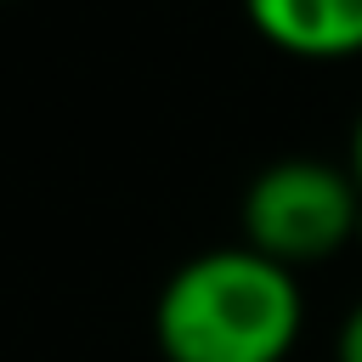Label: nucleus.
<instances>
[{
  "label": "nucleus",
  "instance_id": "nucleus-1",
  "mask_svg": "<svg viewBox=\"0 0 362 362\" xmlns=\"http://www.w3.org/2000/svg\"><path fill=\"white\" fill-rule=\"evenodd\" d=\"M300 328V277L249 243L181 260L153 300V345L164 362H288Z\"/></svg>",
  "mask_w": 362,
  "mask_h": 362
},
{
  "label": "nucleus",
  "instance_id": "nucleus-2",
  "mask_svg": "<svg viewBox=\"0 0 362 362\" xmlns=\"http://www.w3.org/2000/svg\"><path fill=\"white\" fill-rule=\"evenodd\" d=\"M356 232H362V192L345 164L277 158L243 192V243L288 272L339 255Z\"/></svg>",
  "mask_w": 362,
  "mask_h": 362
},
{
  "label": "nucleus",
  "instance_id": "nucleus-3",
  "mask_svg": "<svg viewBox=\"0 0 362 362\" xmlns=\"http://www.w3.org/2000/svg\"><path fill=\"white\" fill-rule=\"evenodd\" d=\"M249 28L300 62H351L362 57V0H255Z\"/></svg>",
  "mask_w": 362,
  "mask_h": 362
},
{
  "label": "nucleus",
  "instance_id": "nucleus-4",
  "mask_svg": "<svg viewBox=\"0 0 362 362\" xmlns=\"http://www.w3.org/2000/svg\"><path fill=\"white\" fill-rule=\"evenodd\" d=\"M334 362H362V300L339 317V334H334Z\"/></svg>",
  "mask_w": 362,
  "mask_h": 362
},
{
  "label": "nucleus",
  "instance_id": "nucleus-5",
  "mask_svg": "<svg viewBox=\"0 0 362 362\" xmlns=\"http://www.w3.org/2000/svg\"><path fill=\"white\" fill-rule=\"evenodd\" d=\"M345 170H351V181H356V192H362V113H356V124H351V147H345Z\"/></svg>",
  "mask_w": 362,
  "mask_h": 362
}]
</instances>
